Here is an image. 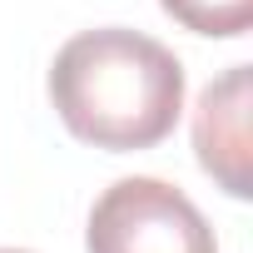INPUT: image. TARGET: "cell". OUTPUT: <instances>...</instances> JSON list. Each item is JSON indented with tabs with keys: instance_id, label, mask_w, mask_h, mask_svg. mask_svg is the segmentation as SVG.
I'll list each match as a JSON object with an SVG mask.
<instances>
[{
	"instance_id": "7a4b0ae2",
	"label": "cell",
	"mask_w": 253,
	"mask_h": 253,
	"mask_svg": "<svg viewBox=\"0 0 253 253\" xmlns=\"http://www.w3.org/2000/svg\"><path fill=\"white\" fill-rule=\"evenodd\" d=\"M89 253H218L209 218L164 179H119L99 194L84 228Z\"/></svg>"
},
{
	"instance_id": "5b68a950",
	"label": "cell",
	"mask_w": 253,
	"mask_h": 253,
	"mask_svg": "<svg viewBox=\"0 0 253 253\" xmlns=\"http://www.w3.org/2000/svg\"><path fill=\"white\" fill-rule=\"evenodd\" d=\"M0 253H20V248H0Z\"/></svg>"
},
{
	"instance_id": "277c9868",
	"label": "cell",
	"mask_w": 253,
	"mask_h": 253,
	"mask_svg": "<svg viewBox=\"0 0 253 253\" xmlns=\"http://www.w3.org/2000/svg\"><path fill=\"white\" fill-rule=\"evenodd\" d=\"M159 5L194 35H213V40H233L248 35L253 25V0H159Z\"/></svg>"
},
{
	"instance_id": "6da1fadb",
	"label": "cell",
	"mask_w": 253,
	"mask_h": 253,
	"mask_svg": "<svg viewBox=\"0 0 253 253\" xmlns=\"http://www.w3.org/2000/svg\"><path fill=\"white\" fill-rule=\"evenodd\" d=\"M50 99L65 129L94 149H154L179 124L184 65L169 45L139 30H84L60 45L50 65Z\"/></svg>"
},
{
	"instance_id": "3957f363",
	"label": "cell",
	"mask_w": 253,
	"mask_h": 253,
	"mask_svg": "<svg viewBox=\"0 0 253 253\" xmlns=\"http://www.w3.org/2000/svg\"><path fill=\"white\" fill-rule=\"evenodd\" d=\"M194 149L233 199H248V65H233L199 94Z\"/></svg>"
}]
</instances>
